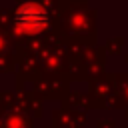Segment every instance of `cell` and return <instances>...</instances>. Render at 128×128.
<instances>
[{
  "label": "cell",
  "mask_w": 128,
  "mask_h": 128,
  "mask_svg": "<svg viewBox=\"0 0 128 128\" xmlns=\"http://www.w3.org/2000/svg\"><path fill=\"white\" fill-rule=\"evenodd\" d=\"M16 28L24 34H38L48 24V14L38 4H26L20 6L16 12Z\"/></svg>",
  "instance_id": "cell-1"
}]
</instances>
